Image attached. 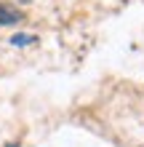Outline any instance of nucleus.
<instances>
[{
	"mask_svg": "<svg viewBox=\"0 0 144 147\" xmlns=\"http://www.w3.org/2000/svg\"><path fill=\"white\" fill-rule=\"evenodd\" d=\"M16 22H21V13H19V8H13V5H0V27L3 24H16Z\"/></svg>",
	"mask_w": 144,
	"mask_h": 147,
	"instance_id": "nucleus-1",
	"label": "nucleus"
}]
</instances>
